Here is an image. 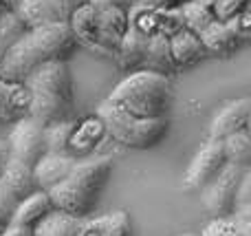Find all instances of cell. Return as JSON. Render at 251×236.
Wrapping results in <instances>:
<instances>
[{
	"label": "cell",
	"instance_id": "1",
	"mask_svg": "<svg viewBox=\"0 0 251 236\" xmlns=\"http://www.w3.org/2000/svg\"><path fill=\"white\" fill-rule=\"evenodd\" d=\"M77 44L71 25H44L26 29V33L4 55L0 64V79L25 84L38 66L53 60H66Z\"/></svg>",
	"mask_w": 251,
	"mask_h": 236
},
{
	"label": "cell",
	"instance_id": "2",
	"mask_svg": "<svg viewBox=\"0 0 251 236\" xmlns=\"http://www.w3.org/2000/svg\"><path fill=\"white\" fill-rule=\"evenodd\" d=\"M31 95L29 115L44 128L64 122L73 104V79L66 60H53L38 66L25 82Z\"/></svg>",
	"mask_w": 251,
	"mask_h": 236
},
{
	"label": "cell",
	"instance_id": "3",
	"mask_svg": "<svg viewBox=\"0 0 251 236\" xmlns=\"http://www.w3.org/2000/svg\"><path fill=\"white\" fill-rule=\"evenodd\" d=\"M110 168H113V163L108 157L77 161L69 179L62 181L57 188L49 192L53 208L71 216H79V219L91 214L110 177Z\"/></svg>",
	"mask_w": 251,
	"mask_h": 236
},
{
	"label": "cell",
	"instance_id": "4",
	"mask_svg": "<svg viewBox=\"0 0 251 236\" xmlns=\"http://www.w3.org/2000/svg\"><path fill=\"white\" fill-rule=\"evenodd\" d=\"M108 102L143 119L168 117L172 104L170 79L152 71H134L113 88Z\"/></svg>",
	"mask_w": 251,
	"mask_h": 236
},
{
	"label": "cell",
	"instance_id": "5",
	"mask_svg": "<svg viewBox=\"0 0 251 236\" xmlns=\"http://www.w3.org/2000/svg\"><path fill=\"white\" fill-rule=\"evenodd\" d=\"M97 115H100L101 126L110 132V137L117 139L119 144L128 146V148H137V150L154 148L168 135V117L143 119L137 117V115H130L128 110L119 108V106L110 104L108 100L100 106Z\"/></svg>",
	"mask_w": 251,
	"mask_h": 236
},
{
	"label": "cell",
	"instance_id": "6",
	"mask_svg": "<svg viewBox=\"0 0 251 236\" xmlns=\"http://www.w3.org/2000/svg\"><path fill=\"white\" fill-rule=\"evenodd\" d=\"M245 170L227 163L223 172L201 190V201H203L205 210L214 214V219H227V216L236 214V203H238V190L243 184Z\"/></svg>",
	"mask_w": 251,
	"mask_h": 236
},
{
	"label": "cell",
	"instance_id": "7",
	"mask_svg": "<svg viewBox=\"0 0 251 236\" xmlns=\"http://www.w3.org/2000/svg\"><path fill=\"white\" fill-rule=\"evenodd\" d=\"M84 4H88V0H20L16 13L26 29H35L44 25H69Z\"/></svg>",
	"mask_w": 251,
	"mask_h": 236
},
{
	"label": "cell",
	"instance_id": "8",
	"mask_svg": "<svg viewBox=\"0 0 251 236\" xmlns=\"http://www.w3.org/2000/svg\"><path fill=\"white\" fill-rule=\"evenodd\" d=\"M47 128L31 117H22L13 124L7 141L11 148V159L35 168V163L47 155Z\"/></svg>",
	"mask_w": 251,
	"mask_h": 236
},
{
	"label": "cell",
	"instance_id": "9",
	"mask_svg": "<svg viewBox=\"0 0 251 236\" xmlns=\"http://www.w3.org/2000/svg\"><path fill=\"white\" fill-rule=\"evenodd\" d=\"M227 166L225 157V146L223 141H209L196 153V157L192 159L190 168L185 172V185L187 190H203L205 185H209L218 175L223 172V168Z\"/></svg>",
	"mask_w": 251,
	"mask_h": 236
},
{
	"label": "cell",
	"instance_id": "10",
	"mask_svg": "<svg viewBox=\"0 0 251 236\" xmlns=\"http://www.w3.org/2000/svg\"><path fill=\"white\" fill-rule=\"evenodd\" d=\"M251 115V97L245 100H234L214 117L212 128H209V141H225L227 137L243 132L247 128Z\"/></svg>",
	"mask_w": 251,
	"mask_h": 236
},
{
	"label": "cell",
	"instance_id": "11",
	"mask_svg": "<svg viewBox=\"0 0 251 236\" xmlns=\"http://www.w3.org/2000/svg\"><path fill=\"white\" fill-rule=\"evenodd\" d=\"M77 166V159L73 155H55V153H47L33 168V177H35V185L38 190L51 192L53 188L66 181L71 177V172Z\"/></svg>",
	"mask_w": 251,
	"mask_h": 236
},
{
	"label": "cell",
	"instance_id": "12",
	"mask_svg": "<svg viewBox=\"0 0 251 236\" xmlns=\"http://www.w3.org/2000/svg\"><path fill=\"white\" fill-rule=\"evenodd\" d=\"M130 31L128 11L119 7H106L100 9V51L117 53L122 47L124 38Z\"/></svg>",
	"mask_w": 251,
	"mask_h": 236
},
{
	"label": "cell",
	"instance_id": "13",
	"mask_svg": "<svg viewBox=\"0 0 251 236\" xmlns=\"http://www.w3.org/2000/svg\"><path fill=\"white\" fill-rule=\"evenodd\" d=\"M69 25L82 47L100 51V7H95L91 2L84 4L82 9L75 11Z\"/></svg>",
	"mask_w": 251,
	"mask_h": 236
},
{
	"label": "cell",
	"instance_id": "14",
	"mask_svg": "<svg viewBox=\"0 0 251 236\" xmlns=\"http://www.w3.org/2000/svg\"><path fill=\"white\" fill-rule=\"evenodd\" d=\"M53 210H55V208H53V201H51V197H49V192L35 190L33 194H29L26 199L20 201V206H18V210H16V216H13V223L26 225V228H35V225L42 223Z\"/></svg>",
	"mask_w": 251,
	"mask_h": 236
},
{
	"label": "cell",
	"instance_id": "15",
	"mask_svg": "<svg viewBox=\"0 0 251 236\" xmlns=\"http://www.w3.org/2000/svg\"><path fill=\"white\" fill-rule=\"evenodd\" d=\"M143 71H152L168 78L170 73H174L176 62L172 55V47H170V38L165 35H154L148 40V49H146V57H143Z\"/></svg>",
	"mask_w": 251,
	"mask_h": 236
},
{
	"label": "cell",
	"instance_id": "16",
	"mask_svg": "<svg viewBox=\"0 0 251 236\" xmlns=\"http://www.w3.org/2000/svg\"><path fill=\"white\" fill-rule=\"evenodd\" d=\"M170 47H172V55L176 66H192L196 62H201L205 57V44L201 40V35L192 33V31L183 29L181 33H176L174 38H170Z\"/></svg>",
	"mask_w": 251,
	"mask_h": 236
},
{
	"label": "cell",
	"instance_id": "17",
	"mask_svg": "<svg viewBox=\"0 0 251 236\" xmlns=\"http://www.w3.org/2000/svg\"><path fill=\"white\" fill-rule=\"evenodd\" d=\"M128 20H130V29L139 31V33L148 35V38H154L161 35V22H163V9H154L150 4L137 2L128 9Z\"/></svg>",
	"mask_w": 251,
	"mask_h": 236
},
{
	"label": "cell",
	"instance_id": "18",
	"mask_svg": "<svg viewBox=\"0 0 251 236\" xmlns=\"http://www.w3.org/2000/svg\"><path fill=\"white\" fill-rule=\"evenodd\" d=\"M148 35L139 33V31L130 29L128 35L124 38L122 47L117 49V53H115V60H117V64L122 66V69L130 71V69H139L141 71L143 66V57H146V49H148Z\"/></svg>",
	"mask_w": 251,
	"mask_h": 236
},
{
	"label": "cell",
	"instance_id": "19",
	"mask_svg": "<svg viewBox=\"0 0 251 236\" xmlns=\"http://www.w3.org/2000/svg\"><path fill=\"white\" fill-rule=\"evenodd\" d=\"M86 221L71 216L66 212L53 210L40 225H35V236H79Z\"/></svg>",
	"mask_w": 251,
	"mask_h": 236
},
{
	"label": "cell",
	"instance_id": "20",
	"mask_svg": "<svg viewBox=\"0 0 251 236\" xmlns=\"http://www.w3.org/2000/svg\"><path fill=\"white\" fill-rule=\"evenodd\" d=\"M201 40H203L205 49L214 53H227V51H234L240 42V35L231 29L229 22H223L216 20L214 25H209L207 29L201 33Z\"/></svg>",
	"mask_w": 251,
	"mask_h": 236
},
{
	"label": "cell",
	"instance_id": "21",
	"mask_svg": "<svg viewBox=\"0 0 251 236\" xmlns=\"http://www.w3.org/2000/svg\"><path fill=\"white\" fill-rule=\"evenodd\" d=\"M0 179H2L20 199H26L29 194H33L35 190H38L35 177H33V168L22 163V161H16V159L9 161L7 170H4V175L0 177Z\"/></svg>",
	"mask_w": 251,
	"mask_h": 236
},
{
	"label": "cell",
	"instance_id": "22",
	"mask_svg": "<svg viewBox=\"0 0 251 236\" xmlns=\"http://www.w3.org/2000/svg\"><path fill=\"white\" fill-rule=\"evenodd\" d=\"M181 13L183 20H185V29L192 31V33L201 35L209 25L218 20L214 7L205 2H199V0H187V2H181Z\"/></svg>",
	"mask_w": 251,
	"mask_h": 236
},
{
	"label": "cell",
	"instance_id": "23",
	"mask_svg": "<svg viewBox=\"0 0 251 236\" xmlns=\"http://www.w3.org/2000/svg\"><path fill=\"white\" fill-rule=\"evenodd\" d=\"M225 146V157L227 163L236 168H243V170H249L251 168V137L247 132H236V135L227 137L223 141Z\"/></svg>",
	"mask_w": 251,
	"mask_h": 236
},
{
	"label": "cell",
	"instance_id": "24",
	"mask_svg": "<svg viewBox=\"0 0 251 236\" xmlns=\"http://www.w3.org/2000/svg\"><path fill=\"white\" fill-rule=\"evenodd\" d=\"M77 132V124L73 122H57L47 126L44 135H47V153H55V155H69L66 150L73 144V137Z\"/></svg>",
	"mask_w": 251,
	"mask_h": 236
},
{
	"label": "cell",
	"instance_id": "25",
	"mask_svg": "<svg viewBox=\"0 0 251 236\" xmlns=\"http://www.w3.org/2000/svg\"><path fill=\"white\" fill-rule=\"evenodd\" d=\"M26 33V25L20 20L16 11L0 18V64H2L7 51Z\"/></svg>",
	"mask_w": 251,
	"mask_h": 236
},
{
	"label": "cell",
	"instance_id": "26",
	"mask_svg": "<svg viewBox=\"0 0 251 236\" xmlns=\"http://www.w3.org/2000/svg\"><path fill=\"white\" fill-rule=\"evenodd\" d=\"M22 199L0 179V225L7 228V225L13 223V216H16V210L20 206Z\"/></svg>",
	"mask_w": 251,
	"mask_h": 236
},
{
	"label": "cell",
	"instance_id": "27",
	"mask_svg": "<svg viewBox=\"0 0 251 236\" xmlns=\"http://www.w3.org/2000/svg\"><path fill=\"white\" fill-rule=\"evenodd\" d=\"M201 236H243V225L236 221V216L214 219L212 223L205 225V230Z\"/></svg>",
	"mask_w": 251,
	"mask_h": 236
},
{
	"label": "cell",
	"instance_id": "28",
	"mask_svg": "<svg viewBox=\"0 0 251 236\" xmlns=\"http://www.w3.org/2000/svg\"><path fill=\"white\" fill-rule=\"evenodd\" d=\"M185 29V20L181 13V4L172 9H163V22H161V35L165 38H174L176 33Z\"/></svg>",
	"mask_w": 251,
	"mask_h": 236
},
{
	"label": "cell",
	"instance_id": "29",
	"mask_svg": "<svg viewBox=\"0 0 251 236\" xmlns=\"http://www.w3.org/2000/svg\"><path fill=\"white\" fill-rule=\"evenodd\" d=\"M251 9V0H218V4L214 7L216 18L223 22H229L231 18L240 16L243 11Z\"/></svg>",
	"mask_w": 251,
	"mask_h": 236
},
{
	"label": "cell",
	"instance_id": "30",
	"mask_svg": "<svg viewBox=\"0 0 251 236\" xmlns=\"http://www.w3.org/2000/svg\"><path fill=\"white\" fill-rule=\"evenodd\" d=\"M106 236H132V223L128 212H113L110 214V228Z\"/></svg>",
	"mask_w": 251,
	"mask_h": 236
},
{
	"label": "cell",
	"instance_id": "31",
	"mask_svg": "<svg viewBox=\"0 0 251 236\" xmlns=\"http://www.w3.org/2000/svg\"><path fill=\"white\" fill-rule=\"evenodd\" d=\"M108 228H110V214L86 221V225H84V230L79 232V236H106L108 234Z\"/></svg>",
	"mask_w": 251,
	"mask_h": 236
},
{
	"label": "cell",
	"instance_id": "32",
	"mask_svg": "<svg viewBox=\"0 0 251 236\" xmlns=\"http://www.w3.org/2000/svg\"><path fill=\"white\" fill-rule=\"evenodd\" d=\"M245 206H251V168L245 170L243 184H240V190H238V203H236V210H238V208H245Z\"/></svg>",
	"mask_w": 251,
	"mask_h": 236
},
{
	"label": "cell",
	"instance_id": "33",
	"mask_svg": "<svg viewBox=\"0 0 251 236\" xmlns=\"http://www.w3.org/2000/svg\"><path fill=\"white\" fill-rule=\"evenodd\" d=\"M11 82H4L0 79V122H4V113H7V106H9V97H11Z\"/></svg>",
	"mask_w": 251,
	"mask_h": 236
},
{
	"label": "cell",
	"instance_id": "34",
	"mask_svg": "<svg viewBox=\"0 0 251 236\" xmlns=\"http://www.w3.org/2000/svg\"><path fill=\"white\" fill-rule=\"evenodd\" d=\"M91 4H95V7L100 9H106V7H119V9H126L128 11L130 7H132L137 0H88Z\"/></svg>",
	"mask_w": 251,
	"mask_h": 236
},
{
	"label": "cell",
	"instance_id": "35",
	"mask_svg": "<svg viewBox=\"0 0 251 236\" xmlns=\"http://www.w3.org/2000/svg\"><path fill=\"white\" fill-rule=\"evenodd\" d=\"M0 236H35V228H26V225H18L11 223L2 230Z\"/></svg>",
	"mask_w": 251,
	"mask_h": 236
},
{
	"label": "cell",
	"instance_id": "36",
	"mask_svg": "<svg viewBox=\"0 0 251 236\" xmlns=\"http://www.w3.org/2000/svg\"><path fill=\"white\" fill-rule=\"evenodd\" d=\"M9 161H11V148H9V141L0 137V177L4 175Z\"/></svg>",
	"mask_w": 251,
	"mask_h": 236
},
{
	"label": "cell",
	"instance_id": "37",
	"mask_svg": "<svg viewBox=\"0 0 251 236\" xmlns=\"http://www.w3.org/2000/svg\"><path fill=\"white\" fill-rule=\"evenodd\" d=\"M141 2L150 4L154 9H172V7H178L183 0H141Z\"/></svg>",
	"mask_w": 251,
	"mask_h": 236
},
{
	"label": "cell",
	"instance_id": "38",
	"mask_svg": "<svg viewBox=\"0 0 251 236\" xmlns=\"http://www.w3.org/2000/svg\"><path fill=\"white\" fill-rule=\"evenodd\" d=\"M18 4H20V0H0V18L11 13V11H16Z\"/></svg>",
	"mask_w": 251,
	"mask_h": 236
},
{
	"label": "cell",
	"instance_id": "39",
	"mask_svg": "<svg viewBox=\"0 0 251 236\" xmlns=\"http://www.w3.org/2000/svg\"><path fill=\"white\" fill-rule=\"evenodd\" d=\"M234 216H236V221H240V223H247V225H251V206L238 208Z\"/></svg>",
	"mask_w": 251,
	"mask_h": 236
},
{
	"label": "cell",
	"instance_id": "40",
	"mask_svg": "<svg viewBox=\"0 0 251 236\" xmlns=\"http://www.w3.org/2000/svg\"><path fill=\"white\" fill-rule=\"evenodd\" d=\"M240 225H243V236H251V225H247V223H240Z\"/></svg>",
	"mask_w": 251,
	"mask_h": 236
},
{
	"label": "cell",
	"instance_id": "41",
	"mask_svg": "<svg viewBox=\"0 0 251 236\" xmlns=\"http://www.w3.org/2000/svg\"><path fill=\"white\" fill-rule=\"evenodd\" d=\"M199 2H205V4H209V7H216L218 0H199Z\"/></svg>",
	"mask_w": 251,
	"mask_h": 236
},
{
	"label": "cell",
	"instance_id": "42",
	"mask_svg": "<svg viewBox=\"0 0 251 236\" xmlns=\"http://www.w3.org/2000/svg\"><path fill=\"white\" fill-rule=\"evenodd\" d=\"M245 132L251 137V115H249V122H247V128H245Z\"/></svg>",
	"mask_w": 251,
	"mask_h": 236
},
{
	"label": "cell",
	"instance_id": "43",
	"mask_svg": "<svg viewBox=\"0 0 251 236\" xmlns=\"http://www.w3.org/2000/svg\"><path fill=\"white\" fill-rule=\"evenodd\" d=\"M183 236H196V234H183Z\"/></svg>",
	"mask_w": 251,
	"mask_h": 236
},
{
	"label": "cell",
	"instance_id": "44",
	"mask_svg": "<svg viewBox=\"0 0 251 236\" xmlns=\"http://www.w3.org/2000/svg\"><path fill=\"white\" fill-rule=\"evenodd\" d=\"M2 230H4V228H2V225H0V234H2Z\"/></svg>",
	"mask_w": 251,
	"mask_h": 236
}]
</instances>
